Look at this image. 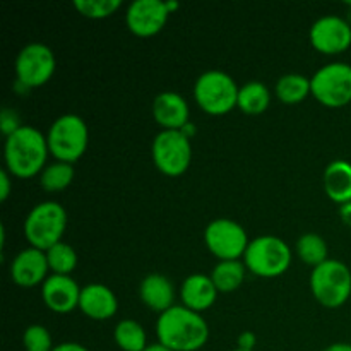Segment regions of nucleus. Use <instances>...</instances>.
Masks as SVG:
<instances>
[{
	"mask_svg": "<svg viewBox=\"0 0 351 351\" xmlns=\"http://www.w3.org/2000/svg\"><path fill=\"white\" fill-rule=\"evenodd\" d=\"M156 335L158 343L173 351H197L208 343L209 326L199 312L173 305L158 317Z\"/></svg>",
	"mask_w": 351,
	"mask_h": 351,
	"instance_id": "1",
	"label": "nucleus"
},
{
	"mask_svg": "<svg viewBox=\"0 0 351 351\" xmlns=\"http://www.w3.org/2000/svg\"><path fill=\"white\" fill-rule=\"evenodd\" d=\"M48 143L47 136L31 125H23L16 132L5 137L3 158L7 171L17 178H31L41 173L47 161Z\"/></svg>",
	"mask_w": 351,
	"mask_h": 351,
	"instance_id": "2",
	"label": "nucleus"
},
{
	"mask_svg": "<svg viewBox=\"0 0 351 351\" xmlns=\"http://www.w3.org/2000/svg\"><path fill=\"white\" fill-rule=\"evenodd\" d=\"M67 228V213L58 202L47 201L34 206L24 221V235L31 247L47 252L55 243L62 242Z\"/></svg>",
	"mask_w": 351,
	"mask_h": 351,
	"instance_id": "3",
	"label": "nucleus"
},
{
	"mask_svg": "<svg viewBox=\"0 0 351 351\" xmlns=\"http://www.w3.org/2000/svg\"><path fill=\"white\" fill-rule=\"evenodd\" d=\"M50 154L57 161L74 163L88 149L89 132L84 120L74 113H67L55 120L47 134Z\"/></svg>",
	"mask_w": 351,
	"mask_h": 351,
	"instance_id": "4",
	"label": "nucleus"
},
{
	"mask_svg": "<svg viewBox=\"0 0 351 351\" xmlns=\"http://www.w3.org/2000/svg\"><path fill=\"white\" fill-rule=\"evenodd\" d=\"M235 79L223 71H208L197 77L194 84V98L209 115H226L239 103Z\"/></svg>",
	"mask_w": 351,
	"mask_h": 351,
	"instance_id": "5",
	"label": "nucleus"
},
{
	"mask_svg": "<svg viewBox=\"0 0 351 351\" xmlns=\"http://www.w3.org/2000/svg\"><path fill=\"white\" fill-rule=\"evenodd\" d=\"M311 290L315 300L324 307H341L351 297L350 267L341 261L328 259L321 266L312 269Z\"/></svg>",
	"mask_w": 351,
	"mask_h": 351,
	"instance_id": "6",
	"label": "nucleus"
},
{
	"mask_svg": "<svg viewBox=\"0 0 351 351\" xmlns=\"http://www.w3.org/2000/svg\"><path fill=\"white\" fill-rule=\"evenodd\" d=\"M243 264L252 274L261 278H278L291 264V250L281 239L263 235L254 239L243 254Z\"/></svg>",
	"mask_w": 351,
	"mask_h": 351,
	"instance_id": "7",
	"label": "nucleus"
},
{
	"mask_svg": "<svg viewBox=\"0 0 351 351\" xmlns=\"http://www.w3.org/2000/svg\"><path fill=\"white\" fill-rule=\"evenodd\" d=\"M312 95L329 108H341L351 101V65L331 62L319 69L311 79Z\"/></svg>",
	"mask_w": 351,
	"mask_h": 351,
	"instance_id": "8",
	"label": "nucleus"
},
{
	"mask_svg": "<svg viewBox=\"0 0 351 351\" xmlns=\"http://www.w3.org/2000/svg\"><path fill=\"white\" fill-rule=\"evenodd\" d=\"M151 153L154 165L161 173L178 177L191 167L192 144L182 130H161L154 137Z\"/></svg>",
	"mask_w": 351,
	"mask_h": 351,
	"instance_id": "9",
	"label": "nucleus"
},
{
	"mask_svg": "<svg viewBox=\"0 0 351 351\" xmlns=\"http://www.w3.org/2000/svg\"><path fill=\"white\" fill-rule=\"evenodd\" d=\"M204 242L219 261H239L250 243L245 228L228 218L213 219L204 230Z\"/></svg>",
	"mask_w": 351,
	"mask_h": 351,
	"instance_id": "10",
	"label": "nucleus"
},
{
	"mask_svg": "<svg viewBox=\"0 0 351 351\" xmlns=\"http://www.w3.org/2000/svg\"><path fill=\"white\" fill-rule=\"evenodd\" d=\"M57 60L50 47L43 43L26 45L16 58L17 82L24 88H40L47 84L55 74Z\"/></svg>",
	"mask_w": 351,
	"mask_h": 351,
	"instance_id": "11",
	"label": "nucleus"
},
{
	"mask_svg": "<svg viewBox=\"0 0 351 351\" xmlns=\"http://www.w3.org/2000/svg\"><path fill=\"white\" fill-rule=\"evenodd\" d=\"M308 36L312 47L321 53H343L351 45V26L339 16H324L312 24Z\"/></svg>",
	"mask_w": 351,
	"mask_h": 351,
	"instance_id": "12",
	"label": "nucleus"
},
{
	"mask_svg": "<svg viewBox=\"0 0 351 351\" xmlns=\"http://www.w3.org/2000/svg\"><path fill=\"white\" fill-rule=\"evenodd\" d=\"M168 12L163 0H136L129 5L125 21L129 29L137 36H154L167 24Z\"/></svg>",
	"mask_w": 351,
	"mask_h": 351,
	"instance_id": "13",
	"label": "nucleus"
},
{
	"mask_svg": "<svg viewBox=\"0 0 351 351\" xmlns=\"http://www.w3.org/2000/svg\"><path fill=\"white\" fill-rule=\"evenodd\" d=\"M47 254L34 247L21 250L10 264V278L21 288H33L45 283L48 273Z\"/></svg>",
	"mask_w": 351,
	"mask_h": 351,
	"instance_id": "14",
	"label": "nucleus"
},
{
	"mask_svg": "<svg viewBox=\"0 0 351 351\" xmlns=\"http://www.w3.org/2000/svg\"><path fill=\"white\" fill-rule=\"evenodd\" d=\"M81 290L82 288H79V285L71 276L51 274L41 287V297L50 311L57 314H67L79 307Z\"/></svg>",
	"mask_w": 351,
	"mask_h": 351,
	"instance_id": "15",
	"label": "nucleus"
},
{
	"mask_svg": "<svg viewBox=\"0 0 351 351\" xmlns=\"http://www.w3.org/2000/svg\"><path fill=\"white\" fill-rule=\"evenodd\" d=\"M153 117L163 130H182L189 123L191 110L184 96L175 91H165L154 98Z\"/></svg>",
	"mask_w": 351,
	"mask_h": 351,
	"instance_id": "16",
	"label": "nucleus"
},
{
	"mask_svg": "<svg viewBox=\"0 0 351 351\" xmlns=\"http://www.w3.org/2000/svg\"><path fill=\"white\" fill-rule=\"evenodd\" d=\"M79 308L86 317L93 321H106L117 314L119 302L108 287L101 283H91L81 290Z\"/></svg>",
	"mask_w": 351,
	"mask_h": 351,
	"instance_id": "17",
	"label": "nucleus"
},
{
	"mask_svg": "<svg viewBox=\"0 0 351 351\" xmlns=\"http://www.w3.org/2000/svg\"><path fill=\"white\" fill-rule=\"evenodd\" d=\"M218 293L219 291L216 290L211 276H206V274L201 273L191 274V276L185 278V281L182 283V305L194 312L208 311V308L213 307V304L216 302Z\"/></svg>",
	"mask_w": 351,
	"mask_h": 351,
	"instance_id": "18",
	"label": "nucleus"
},
{
	"mask_svg": "<svg viewBox=\"0 0 351 351\" xmlns=\"http://www.w3.org/2000/svg\"><path fill=\"white\" fill-rule=\"evenodd\" d=\"M139 297L146 307L154 312H167L173 307L175 288L167 276L160 273L147 274L139 287Z\"/></svg>",
	"mask_w": 351,
	"mask_h": 351,
	"instance_id": "19",
	"label": "nucleus"
},
{
	"mask_svg": "<svg viewBox=\"0 0 351 351\" xmlns=\"http://www.w3.org/2000/svg\"><path fill=\"white\" fill-rule=\"evenodd\" d=\"M324 191L331 201L339 206L351 202V163L336 160L324 170Z\"/></svg>",
	"mask_w": 351,
	"mask_h": 351,
	"instance_id": "20",
	"label": "nucleus"
},
{
	"mask_svg": "<svg viewBox=\"0 0 351 351\" xmlns=\"http://www.w3.org/2000/svg\"><path fill=\"white\" fill-rule=\"evenodd\" d=\"M271 103V93L267 86L261 81H250L243 84L239 91V106L247 115H261Z\"/></svg>",
	"mask_w": 351,
	"mask_h": 351,
	"instance_id": "21",
	"label": "nucleus"
},
{
	"mask_svg": "<svg viewBox=\"0 0 351 351\" xmlns=\"http://www.w3.org/2000/svg\"><path fill=\"white\" fill-rule=\"evenodd\" d=\"M247 266L242 261H219L211 273V280L219 293H230L245 280Z\"/></svg>",
	"mask_w": 351,
	"mask_h": 351,
	"instance_id": "22",
	"label": "nucleus"
},
{
	"mask_svg": "<svg viewBox=\"0 0 351 351\" xmlns=\"http://www.w3.org/2000/svg\"><path fill=\"white\" fill-rule=\"evenodd\" d=\"M311 93V79L302 74H285L276 82V96L287 105L304 101Z\"/></svg>",
	"mask_w": 351,
	"mask_h": 351,
	"instance_id": "23",
	"label": "nucleus"
},
{
	"mask_svg": "<svg viewBox=\"0 0 351 351\" xmlns=\"http://www.w3.org/2000/svg\"><path fill=\"white\" fill-rule=\"evenodd\" d=\"M113 338L119 348L123 351H144L149 346L144 328L132 319L120 321L113 331Z\"/></svg>",
	"mask_w": 351,
	"mask_h": 351,
	"instance_id": "24",
	"label": "nucleus"
},
{
	"mask_svg": "<svg viewBox=\"0 0 351 351\" xmlns=\"http://www.w3.org/2000/svg\"><path fill=\"white\" fill-rule=\"evenodd\" d=\"M74 180V168L65 161H53L40 173V184L47 192H62Z\"/></svg>",
	"mask_w": 351,
	"mask_h": 351,
	"instance_id": "25",
	"label": "nucleus"
},
{
	"mask_svg": "<svg viewBox=\"0 0 351 351\" xmlns=\"http://www.w3.org/2000/svg\"><path fill=\"white\" fill-rule=\"evenodd\" d=\"M297 252L300 259L312 267L321 266L322 263L329 259L328 243L317 233H305V235H302L297 242Z\"/></svg>",
	"mask_w": 351,
	"mask_h": 351,
	"instance_id": "26",
	"label": "nucleus"
},
{
	"mask_svg": "<svg viewBox=\"0 0 351 351\" xmlns=\"http://www.w3.org/2000/svg\"><path fill=\"white\" fill-rule=\"evenodd\" d=\"M45 254H47L48 267H50V271L53 274L69 276L75 269V266H77V254L65 242L55 243Z\"/></svg>",
	"mask_w": 351,
	"mask_h": 351,
	"instance_id": "27",
	"label": "nucleus"
},
{
	"mask_svg": "<svg viewBox=\"0 0 351 351\" xmlns=\"http://www.w3.org/2000/svg\"><path fill=\"white\" fill-rule=\"evenodd\" d=\"M120 5H122L120 0H75L74 2L77 12L89 19H105L115 14Z\"/></svg>",
	"mask_w": 351,
	"mask_h": 351,
	"instance_id": "28",
	"label": "nucleus"
},
{
	"mask_svg": "<svg viewBox=\"0 0 351 351\" xmlns=\"http://www.w3.org/2000/svg\"><path fill=\"white\" fill-rule=\"evenodd\" d=\"M23 345L26 351H53V339L50 331L41 324H33L24 331Z\"/></svg>",
	"mask_w": 351,
	"mask_h": 351,
	"instance_id": "29",
	"label": "nucleus"
},
{
	"mask_svg": "<svg viewBox=\"0 0 351 351\" xmlns=\"http://www.w3.org/2000/svg\"><path fill=\"white\" fill-rule=\"evenodd\" d=\"M0 127H2V132L5 134V137H9L10 134H14L23 125H19V117L12 110L3 108L2 115H0Z\"/></svg>",
	"mask_w": 351,
	"mask_h": 351,
	"instance_id": "30",
	"label": "nucleus"
},
{
	"mask_svg": "<svg viewBox=\"0 0 351 351\" xmlns=\"http://www.w3.org/2000/svg\"><path fill=\"white\" fill-rule=\"evenodd\" d=\"M256 343H257V338L252 331H243L242 335L239 336V350L254 351Z\"/></svg>",
	"mask_w": 351,
	"mask_h": 351,
	"instance_id": "31",
	"label": "nucleus"
},
{
	"mask_svg": "<svg viewBox=\"0 0 351 351\" xmlns=\"http://www.w3.org/2000/svg\"><path fill=\"white\" fill-rule=\"evenodd\" d=\"M10 194V173L7 170L0 171V201H7Z\"/></svg>",
	"mask_w": 351,
	"mask_h": 351,
	"instance_id": "32",
	"label": "nucleus"
},
{
	"mask_svg": "<svg viewBox=\"0 0 351 351\" xmlns=\"http://www.w3.org/2000/svg\"><path fill=\"white\" fill-rule=\"evenodd\" d=\"M53 351H89L88 348H84L79 343H60L53 348Z\"/></svg>",
	"mask_w": 351,
	"mask_h": 351,
	"instance_id": "33",
	"label": "nucleus"
},
{
	"mask_svg": "<svg viewBox=\"0 0 351 351\" xmlns=\"http://www.w3.org/2000/svg\"><path fill=\"white\" fill-rule=\"evenodd\" d=\"M339 216H341L345 225L351 226V202H346V204H343L341 208H339Z\"/></svg>",
	"mask_w": 351,
	"mask_h": 351,
	"instance_id": "34",
	"label": "nucleus"
},
{
	"mask_svg": "<svg viewBox=\"0 0 351 351\" xmlns=\"http://www.w3.org/2000/svg\"><path fill=\"white\" fill-rule=\"evenodd\" d=\"M322 351H351V345L350 343H335V345L328 346Z\"/></svg>",
	"mask_w": 351,
	"mask_h": 351,
	"instance_id": "35",
	"label": "nucleus"
},
{
	"mask_svg": "<svg viewBox=\"0 0 351 351\" xmlns=\"http://www.w3.org/2000/svg\"><path fill=\"white\" fill-rule=\"evenodd\" d=\"M182 132H184V134H185V136H187V137H189V139H192V137H194V134H195V127H194V125H192V123H191V122H189V123H187V125H185V127H184V129H182Z\"/></svg>",
	"mask_w": 351,
	"mask_h": 351,
	"instance_id": "36",
	"label": "nucleus"
},
{
	"mask_svg": "<svg viewBox=\"0 0 351 351\" xmlns=\"http://www.w3.org/2000/svg\"><path fill=\"white\" fill-rule=\"evenodd\" d=\"M144 351H173V350L167 348V346H163L161 343H154V345H149Z\"/></svg>",
	"mask_w": 351,
	"mask_h": 351,
	"instance_id": "37",
	"label": "nucleus"
},
{
	"mask_svg": "<svg viewBox=\"0 0 351 351\" xmlns=\"http://www.w3.org/2000/svg\"><path fill=\"white\" fill-rule=\"evenodd\" d=\"M165 3H167V9H168V12H170V14L173 12V10H177L178 7H180V5H178V2H173V0H167Z\"/></svg>",
	"mask_w": 351,
	"mask_h": 351,
	"instance_id": "38",
	"label": "nucleus"
},
{
	"mask_svg": "<svg viewBox=\"0 0 351 351\" xmlns=\"http://www.w3.org/2000/svg\"><path fill=\"white\" fill-rule=\"evenodd\" d=\"M233 351H247V350H233Z\"/></svg>",
	"mask_w": 351,
	"mask_h": 351,
	"instance_id": "39",
	"label": "nucleus"
}]
</instances>
